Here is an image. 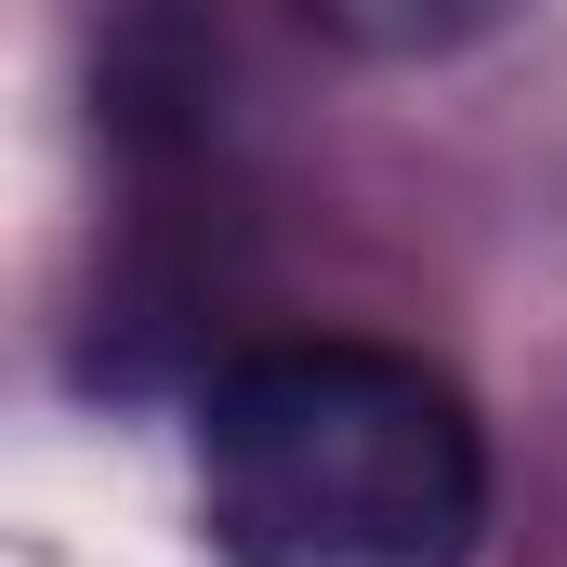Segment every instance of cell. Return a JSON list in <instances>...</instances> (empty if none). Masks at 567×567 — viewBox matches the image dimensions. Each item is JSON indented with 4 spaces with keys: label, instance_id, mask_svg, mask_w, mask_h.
Masks as SVG:
<instances>
[{
    "label": "cell",
    "instance_id": "6da1fadb",
    "mask_svg": "<svg viewBox=\"0 0 567 567\" xmlns=\"http://www.w3.org/2000/svg\"><path fill=\"white\" fill-rule=\"evenodd\" d=\"M198 515L225 567H475L488 435L396 343H265L198 396Z\"/></svg>",
    "mask_w": 567,
    "mask_h": 567
}]
</instances>
